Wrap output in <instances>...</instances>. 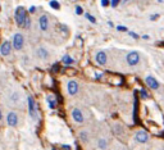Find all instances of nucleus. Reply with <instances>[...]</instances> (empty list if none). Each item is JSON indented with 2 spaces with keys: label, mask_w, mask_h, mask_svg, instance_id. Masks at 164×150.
I'll return each mask as SVG.
<instances>
[{
  "label": "nucleus",
  "mask_w": 164,
  "mask_h": 150,
  "mask_svg": "<svg viewBox=\"0 0 164 150\" xmlns=\"http://www.w3.org/2000/svg\"><path fill=\"white\" fill-rule=\"evenodd\" d=\"M26 16H27V12H26V9L23 8V7H18V8L15 9L14 19H15V23H17L19 27H22L23 21H24Z\"/></svg>",
  "instance_id": "nucleus-2"
},
{
  "label": "nucleus",
  "mask_w": 164,
  "mask_h": 150,
  "mask_svg": "<svg viewBox=\"0 0 164 150\" xmlns=\"http://www.w3.org/2000/svg\"><path fill=\"white\" fill-rule=\"evenodd\" d=\"M67 89H68L69 95H76L78 93V83H77V81H73V80L69 81L67 83Z\"/></svg>",
  "instance_id": "nucleus-13"
},
{
  "label": "nucleus",
  "mask_w": 164,
  "mask_h": 150,
  "mask_svg": "<svg viewBox=\"0 0 164 150\" xmlns=\"http://www.w3.org/2000/svg\"><path fill=\"white\" fill-rule=\"evenodd\" d=\"M12 53V44L9 41H5L4 44H1L0 46V54L4 55V57H8V55Z\"/></svg>",
  "instance_id": "nucleus-12"
},
{
  "label": "nucleus",
  "mask_w": 164,
  "mask_h": 150,
  "mask_svg": "<svg viewBox=\"0 0 164 150\" xmlns=\"http://www.w3.org/2000/svg\"><path fill=\"white\" fill-rule=\"evenodd\" d=\"M86 18L89 19V21L91 22V23H95V22H96V19H95V17H92L91 14H89V13H86Z\"/></svg>",
  "instance_id": "nucleus-22"
},
{
  "label": "nucleus",
  "mask_w": 164,
  "mask_h": 150,
  "mask_svg": "<svg viewBox=\"0 0 164 150\" xmlns=\"http://www.w3.org/2000/svg\"><path fill=\"white\" fill-rule=\"evenodd\" d=\"M38 24H40V30H41V31L46 32L49 30V27H50V21H49V17L46 16V14L41 16L40 19H38Z\"/></svg>",
  "instance_id": "nucleus-7"
},
{
  "label": "nucleus",
  "mask_w": 164,
  "mask_h": 150,
  "mask_svg": "<svg viewBox=\"0 0 164 150\" xmlns=\"http://www.w3.org/2000/svg\"><path fill=\"white\" fill-rule=\"evenodd\" d=\"M135 139H136V141H137V142L145 144V142L149 140V135H147V132H146V131H142V130H141V131H137V132H136Z\"/></svg>",
  "instance_id": "nucleus-9"
},
{
  "label": "nucleus",
  "mask_w": 164,
  "mask_h": 150,
  "mask_svg": "<svg viewBox=\"0 0 164 150\" xmlns=\"http://www.w3.org/2000/svg\"><path fill=\"white\" fill-rule=\"evenodd\" d=\"M36 11V7H31V8H30V13H33V12H35Z\"/></svg>",
  "instance_id": "nucleus-30"
},
{
  "label": "nucleus",
  "mask_w": 164,
  "mask_h": 150,
  "mask_svg": "<svg viewBox=\"0 0 164 150\" xmlns=\"http://www.w3.org/2000/svg\"><path fill=\"white\" fill-rule=\"evenodd\" d=\"M140 94H141V98H142V99L147 98V93H146L145 90H140Z\"/></svg>",
  "instance_id": "nucleus-24"
},
{
  "label": "nucleus",
  "mask_w": 164,
  "mask_h": 150,
  "mask_svg": "<svg viewBox=\"0 0 164 150\" xmlns=\"http://www.w3.org/2000/svg\"><path fill=\"white\" fill-rule=\"evenodd\" d=\"M27 106H28V113H30L31 118L33 121L38 119V110H37V104H36L35 99L32 98L31 95L27 96Z\"/></svg>",
  "instance_id": "nucleus-1"
},
{
  "label": "nucleus",
  "mask_w": 164,
  "mask_h": 150,
  "mask_svg": "<svg viewBox=\"0 0 164 150\" xmlns=\"http://www.w3.org/2000/svg\"><path fill=\"white\" fill-rule=\"evenodd\" d=\"M62 62H63L64 64H72V63H73V59H72L68 54H65L63 58H62Z\"/></svg>",
  "instance_id": "nucleus-19"
},
{
  "label": "nucleus",
  "mask_w": 164,
  "mask_h": 150,
  "mask_svg": "<svg viewBox=\"0 0 164 150\" xmlns=\"http://www.w3.org/2000/svg\"><path fill=\"white\" fill-rule=\"evenodd\" d=\"M64 73H65V75H68V76H74V75H77V69L67 67L65 69H64Z\"/></svg>",
  "instance_id": "nucleus-18"
},
{
  "label": "nucleus",
  "mask_w": 164,
  "mask_h": 150,
  "mask_svg": "<svg viewBox=\"0 0 164 150\" xmlns=\"http://www.w3.org/2000/svg\"><path fill=\"white\" fill-rule=\"evenodd\" d=\"M58 71H59V65L55 64V65L53 67V72H58Z\"/></svg>",
  "instance_id": "nucleus-29"
},
{
  "label": "nucleus",
  "mask_w": 164,
  "mask_h": 150,
  "mask_svg": "<svg viewBox=\"0 0 164 150\" xmlns=\"http://www.w3.org/2000/svg\"><path fill=\"white\" fill-rule=\"evenodd\" d=\"M95 59H96L97 64L100 65H105L108 62V57H106V53L105 52H97L96 55H95Z\"/></svg>",
  "instance_id": "nucleus-10"
},
{
  "label": "nucleus",
  "mask_w": 164,
  "mask_h": 150,
  "mask_svg": "<svg viewBox=\"0 0 164 150\" xmlns=\"http://www.w3.org/2000/svg\"><path fill=\"white\" fill-rule=\"evenodd\" d=\"M79 139H81L83 142H86L87 140H89V133H87L86 131H81L79 132Z\"/></svg>",
  "instance_id": "nucleus-20"
},
{
  "label": "nucleus",
  "mask_w": 164,
  "mask_h": 150,
  "mask_svg": "<svg viewBox=\"0 0 164 150\" xmlns=\"http://www.w3.org/2000/svg\"><path fill=\"white\" fill-rule=\"evenodd\" d=\"M7 123L10 127H15L18 124V114L15 112H9L7 116Z\"/></svg>",
  "instance_id": "nucleus-8"
},
{
  "label": "nucleus",
  "mask_w": 164,
  "mask_h": 150,
  "mask_svg": "<svg viewBox=\"0 0 164 150\" xmlns=\"http://www.w3.org/2000/svg\"><path fill=\"white\" fill-rule=\"evenodd\" d=\"M49 4H50V7H51L53 9H59V8H60V5H59L58 1H54V0H53V1H50Z\"/></svg>",
  "instance_id": "nucleus-21"
},
{
  "label": "nucleus",
  "mask_w": 164,
  "mask_h": 150,
  "mask_svg": "<svg viewBox=\"0 0 164 150\" xmlns=\"http://www.w3.org/2000/svg\"><path fill=\"white\" fill-rule=\"evenodd\" d=\"M9 99H10V103L15 104V105H19V104L23 103V95L19 93V91H13V93L9 95Z\"/></svg>",
  "instance_id": "nucleus-5"
},
{
  "label": "nucleus",
  "mask_w": 164,
  "mask_h": 150,
  "mask_svg": "<svg viewBox=\"0 0 164 150\" xmlns=\"http://www.w3.org/2000/svg\"><path fill=\"white\" fill-rule=\"evenodd\" d=\"M97 146H99V149H101V150L106 149V146H108V141H106L105 139H99V141H97Z\"/></svg>",
  "instance_id": "nucleus-16"
},
{
  "label": "nucleus",
  "mask_w": 164,
  "mask_h": 150,
  "mask_svg": "<svg viewBox=\"0 0 164 150\" xmlns=\"http://www.w3.org/2000/svg\"><path fill=\"white\" fill-rule=\"evenodd\" d=\"M46 101H48V104H49V106H50L51 109H54L56 106V96H54L53 94H49L48 96H46Z\"/></svg>",
  "instance_id": "nucleus-15"
},
{
  "label": "nucleus",
  "mask_w": 164,
  "mask_h": 150,
  "mask_svg": "<svg viewBox=\"0 0 164 150\" xmlns=\"http://www.w3.org/2000/svg\"><path fill=\"white\" fill-rule=\"evenodd\" d=\"M128 35H130V36H132L133 39H138V35H136L135 32H128Z\"/></svg>",
  "instance_id": "nucleus-27"
},
{
  "label": "nucleus",
  "mask_w": 164,
  "mask_h": 150,
  "mask_svg": "<svg viewBox=\"0 0 164 150\" xmlns=\"http://www.w3.org/2000/svg\"><path fill=\"white\" fill-rule=\"evenodd\" d=\"M36 57L42 59V60H45L49 58V52L45 49V48H38V49L36 50Z\"/></svg>",
  "instance_id": "nucleus-14"
},
{
  "label": "nucleus",
  "mask_w": 164,
  "mask_h": 150,
  "mask_svg": "<svg viewBox=\"0 0 164 150\" xmlns=\"http://www.w3.org/2000/svg\"><path fill=\"white\" fill-rule=\"evenodd\" d=\"M76 13L78 14V16H81V14L83 13V11H82V7H81V5H76Z\"/></svg>",
  "instance_id": "nucleus-23"
},
{
  "label": "nucleus",
  "mask_w": 164,
  "mask_h": 150,
  "mask_svg": "<svg viewBox=\"0 0 164 150\" xmlns=\"http://www.w3.org/2000/svg\"><path fill=\"white\" fill-rule=\"evenodd\" d=\"M72 118H73V121L77 122V123H83L85 122V116L79 108H74L73 110H72Z\"/></svg>",
  "instance_id": "nucleus-6"
},
{
  "label": "nucleus",
  "mask_w": 164,
  "mask_h": 150,
  "mask_svg": "<svg viewBox=\"0 0 164 150\" xmlns=\"http://www.w3.org/2000/svg\"><path fill=\"white\" fill-rule=\"evenodd\" d=\"M22 27H23V28H30V27H31V18H30V16H28V14L26 16L24 21H23Z\"/></svg>",
  "instance_id": "nucleus-17"
},
{
  "label": "nucleus",
  "mask_w": 164,
  "mask_h": 150,
  "mask_svg": "<svg viewBox=\"0 0 164 150\" xmlns=\"http://www.w3.org/2000/svg\"><path fill=\"white\" fill-rule=\"evenodd\" d=\"M24 45V37L22 34H15L13 36V48L15 50H20Z\"/></svg>",
  "instance_id": "nucleus-4"
},
{
  "label": "nucleus",
  "mask_w": 164,
  "mask_h": 150,
  "mask_svg": "<svg viewBox=\"0 0 164 150\" xmlns=\"http://www.w3.org/2000/svg\"><path fill=\"white\" fill-rule=\"evenodd\" d=\"M1 118H3V113H1V110H0V121H1Z\"/></svg>",
  "instance_id": "nucleus-31"
},
{
  "label": "nucleus",
  "mask_w": 164,
  "mask_h": 150,
  "mask_svg": "<svg viewBox=\"0 0 164 150\" xmlns=\"http://www.w3.org/2000/svg\"><path fill=\"white\" fill-rule=\"evenodd\" d=\"M117 30H118V31H128L124 26H117Z\"/></svg>",
  "instance_id": "nucleus-26"
},
{
  "label": "nucleus",
  "mask_w": 164,
  "mask_h": 150,
  "mask_svg": "<svg viewBox=\"0 0 164 150\" xmlns=\"http://www.w3.org/2000/svg\"><path fill=\"white\" fill-rule=\"evenodd\" d=\"M145 82L147 83V86L151 89V90H158L159 86H160L159 82L156 81V78H154L153 76H147V77L145 78Z\"/></svg>",
  "instance_id": "nucleus-11"
},
{
  "label": "nucleus",
  "mask_w": 164,
  "mask_h": 150,
  "mask_svg": "<svg viewBox=\"0 0 164 150\" xmlns=\"http://www.w3.org/2000/svg\"><path fill=\"white\" fill-rule=\"evenodd\" d=\"M109 3H110V5H112V7H117L119 1H118V0H112V1H109Z\"/></svg>",
  "instance_id": "nucleus-25"
},
{
  "label": "nucleus",
  "mask_w": 164,
  "mask_h": 150,
  "mask_svg": "<svg viewBox=\"0 0 164 150\" xmlns=\"http://www.w3.org/2000/svg\"><path fill=\"white\" fill-rule=\"evenodd\" d=\"M101 5H102V7L109 5V1H108V0H102V1H101Z\"/></svg>",
  "instance_id": "nucleus-28"
},
{
  "label": "nucleus",
  "mask_w": 164,
  "mask_h": 150,
  "mask_svg": "<svg viewBox=\"0 0 164 150\" xmlns=\"http://www.w3.org/2000/svg\"><path fill=\"white\" fill-rule=\"evenodd\" d=\"M126 60H127V64L131 65V67H133V65H137L138 63H140L141 60V55L138 52H131L127 54V57H126Z\"/></svg>",
  "instance_id": "nucleus-3"
}]
</instances>
